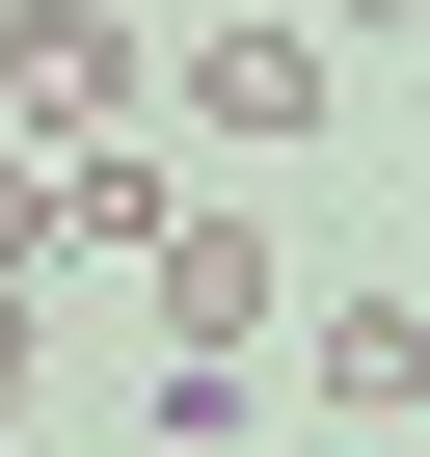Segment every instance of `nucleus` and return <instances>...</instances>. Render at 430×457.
Masks as SVG:
<instances>
[{
	"instance_id": "nucleus-7",
	"label": "nucleus",
	"mask_w": 430,
	"mask_h": 457,
	"mask_svg": "<svg viewBox=\"0 0 430 457\" xmlns=\"http://www.w3.org/2000/svg\"><path fill=\"white\" fill-rule=\"evenodd\" d=\"M296 28H323V54H376V28H430V0H296Z\"/></svg>"
},
{
	"instance_id": "nucleus-2",
	"label": "nucleus",
	"mask_w": 430,
	"mask_h": 457,
	"mask_svg": "<svg viewBox=\"0 0 430 457\" xmlns=\"http://www.w3.org/2000/svg\"><path fill=\"white\" fill-rule=\"evenodd\" d=\"M0 135H135V28H108V0H0Z\"/></svg>"
},
{
	"instance_id": "nucleus-4",
	"label": "nucleus",
	"mask_w": 430,
	"mask_h": 457,
	"mask_svg": "<svg viewBox=\"0 0 430 457\" xmlns=\"http://www.w3.org/2000/svg\"><path fill=\"white\" fill-rule=\"evenodd\" d=\"M161 215H188V188H161L135 135H54V270H135V243H161Z\"/></svg>"
},
{
	"instance_id": "nucleus-5",
	"label": "nucleus",
	"mask_w": 430,
	"mask_h": 457,
	"mask_svg": "<svg viewBox=\"0 0 430 457\" xmlns=\"http://www.w3.org/2000/svg\"><path fill=\"white\" fill-rule=\"evenodd\" d=\"M296 403H323V430H403V403H430V323H403V296H350V323L296 350Z\"/></svg>"
},
{
	"instance_id": "nucleus-1",
	"label": "nucleus",
	"mask_w": 430,
	"mask_h": 457,
	"mask_svg": "<svg viewBox=\"0 0 430 457\" xmlns=\"http://www.w3.org/2000/svg\"><path fill=\"white\" fill-rule=\"evenodd\" d=\"M323 81H350V54L296 28V0H188V28H135V108H188L215 162H296V135H323Z\"/></svg>"
},
{
	"instance_id": "nucleus-6",
	"label": "nucleus",
	"mask_w": 430,
	"mask_h": 457,
	"mask_svg": "<svg viewBox=\"0 0 430 457\" xmlns=\"http://www.w3.org/2000/svg\"><path fill=\"white\" fill-rule=\"evenodd\" d=\"M135 457H243V377H161V430Z\"/></svg>"
},
{
	"instance_id": "nucleus-3",
	"label": "nucleus",
	"mask_w": 430,
	"mask_h": 457,
	"mask_svg": "<svg viewBox=\"0 0 430 457\" xmlns=\"http://www.w3.org/2000/svg\"><path fill=\"white\" fill-rule=\"evenodd\" d=\"M135 323H161L188 377H243V323H269V215H161V243H135Z\"/></svg>"
}]
</instances>
